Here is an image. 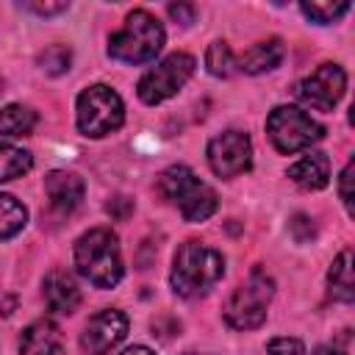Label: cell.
<instances>
[{"label": "cell", "mask_w": 355, "mask_h": 355, "mask_svg": "<svg viewBox=\"0 0 355 355\" xmlns=\"http://www.w3.org/2000/svg\"><path fill=\"white\" fill-rule=\"evenodd\" d=\"M166 11H169V17L178 19L180 25H191V22H194V6H189V3H172Z\"/></svg>", "instance_id": "83f0119b"}, {"label": "cell", "mask_w": 355, "mask_h": 355, "mask_svg": "<svg viewBox=\"0 0 355 355\" xmlns=\"http://www.w3.org/2000/svg\"><path fill=\"white\" fill-rule=\"evenodd\" d=\"M313 355H347V352H341V349H336V347H319Z\"/></svg>", "instance_id": "1f68e13d"}, {"label": "cell", "mask_w": 355, "mask_h": 355, "mask_svg": "<svg viewBox=\"0 0 355 355\" xmlns=\"http://www.w3.org/2000/svg\"><path fill=\"white\" fill-rule=\"evenodd\" d=\"M31 166H33V158L28 150L14 147V144H0V180L19 178L31 172Z\"/></svg>", "instance_id": "ffe728a7"}, {"label": "cell", "mask_w": 355, "mask_h": 355, "mask_svg": "<svg viewBox=\"0 0 355 355\" xmlns=\"http://www.w3.org/2000/svg\"><path fill=\"white\" fill-rule=\"evenodd\" d=\"M161 47H164V28L144 8L130 11L125 25L108 39V55L122 64H133V67L153 61Z\"/></svg>", "instance_id": "3957f363"}, {"label": "cell", "mask_w": 355, "mask_h": 355, "mask_svg": "<svg viewBox=\"0 0 355 355\" xmlns=\"http://www.w3.org/2000/svg\"><path fill=\"white\" fill-rule=\"evenodd\" d=\"M252 144L241 130H225L208 141V164L219 178H236L250 169Z\"/></svg>", "instance_id": "30bf717a"}, {"label": "cell", "mask_w": 355, "mask_h": 355, "mask_svg": "<svg viewBox=\"0 0 355 355\" xmlns=\"http://www.w3.org/2000/svg\"><path fill=\"white\" fill-rule=\"evenodd\" d=\"M275 294V280L263 269H252V275L227 297L225 322L236 330H252L266 319V308Z\"/></svg>", "instance_id": "5b68a950"}, {"label": "cell", "mask_w": 355, "mask_h": 355, "mask_svg": "<svg viewBox=\"0 0 355 355\" xmlns=\"http://www.w3.org/2000/svg\"><path fill=\"white\" fill-rule=\"evenodd\" d=\"M14 308H17V297L3 291V294H0V316H8Z\"/></svg>", "instance_id": "f546056e"}, {"label": "cell", "mask_w": 355, "mask_h": 355, "mask_svg": "<svg viewBox=\"0 0 355 355\" xmlns=\"http://www.w3.org/2000/svg\"><path fill=\"white\" fill-rule=\"evenodd\" d=\"M344 89L347 72L338 64H322L297 86V97L313 111H333L336 103L344 97Z\"/></svg>", "instance_id": "9c48e42d"}, {"label": "cell", "mask_w": 355, "mask_h": 355, "mask_svg": "<svg viewBox=\"0 0 355 355\" xmlns=\"http://www.w3.org/2000/svg\"><path fill=\"white\" fill-rule=\"evenodd\" d=\"M352 172H355V164L349 161L338 178V194H341V202L347 205V211H352V191H349V183H352Z\"/></svg>", "instance_id": "4316f807"}, {"label": "cell", "mask_w": 355, "mask_h": 355, "mask_svg": "<svg viewBox=\"0 0 355 355\" xmlns=\"http://www.w3.org/2000/svg\"><path fill=\"white\" fill-rule=\"evenodd\" d=\"M75 266L97 288H111L122 280L119 239L108 227H92L75 241Z\"/></svg>", "instance_id": "7a4b0ae2"}, {"label": "cell", "mask_w": 355, "mask_h": 355, "mask_svg": "<svg viewBox=\"0 0 355 355\" xmlns=\"http://www.w3.org/2000/svg\"><path fill=\"white\" fill-rule=\"evenodd\" d=\"M288 227H291V233H294V239H297L300 244H305V241H311V239L316 236L313 219H308L305 214H294L291 222H288Z\"/></svg>", "instance_id": "d4e9b609"}, {"label": "cell", "mask_w": 355, "mask_h": 355, "mask_svg": "<svg viewBox=\"0 0 355 355\" xmlns=\"http://www.w3.org/2000/svg\"><path fill=\"white\" fill-rule=\"evenodd\" d=\"M36 128V114L28 105H6L0 111V133L3 136H31V130Z\"/></svg>", "instance_id": "ac0fdd59"}, {"label": "cell", "mask_w": 355, "mask_h": 355, "mask_svg": "<svg viewBox=\"0 0 355 355\" xmlns=\"http://www.w3.org/2000/svg\"><path fill=\"white\" fill-rule=\"evenodd\" d=\"M125 119V105L111 86H89L78 94V130L83 136L100 139L116 130Z\"/></svg>", "instance_id": "8992f818"}, {"label": "cell", "mask_w": 355, "mask_h": 355, "mask_svg": "<svg viewBox=\"0 0 355 355\" xmlns=\"http://www.w3.org/2000/svg\"><path fill=\"white\" fill-rule=\"evenodd\" d=\"M122 355H155L153 349H147V347H128Z\"/></svg>", "instance_id": "4dcf8cb0"}, {"label": "cell", "mask_w": 355, "mask_h": 355, "mask_svg": "<svg viewBox=\"0 0 355 355\" xmlns=\"http://www.w3.org/2000/svg\"><path fill=\"white\" fill-rule=\"evenodd\" d=\"M305 17H311L313 22L319 25H327V22H336L341 14L349 11V3H302L300 6Z\"/></svg>", "instance_id": "603a6c76"}, {"label": "cell", "mask_w": 355, "mask_h": 355, "mask_svg": "<svg viewBox=\"0 0 355 355\" xmlns=\"http://www.w3.org/2000/svg\"><path fill=\"white\" fill-rule=\"evenodd\" d=\"M125 336H128V316L122 311L108 308L89 319V324L80 333V349L83 355H108Z\"/></svg>", "instance_id": "8fae6325"}, {"label": "cell", "mask_w": 355, "mask_h": 355, "mask_svg": "<svg viewBox=\"0 0 355 355\" xmlns=\"http://www.w3.org/2000/svg\"><path fill=\"white\" fill-rule=\"evenodd\" d=\"M28 8L47 17V14H61V11H67V3H28Z\"/></svg>", "instance_id": "f1b7e54d"}, {"label": "cell", "mask_w": 355, "mask_h": 355, "mask_svg": "<svg viewBox=\"0 0 355 355\" xmlns=\"http://www.w3.org/2000/svg\"><path fill=\"white\" fill-rule=\"evenodd\" d=\"M205 67L214 78H230L233 69H236V55L233 50L227 47V42H211L208 50H205Z\"/></svg>", "instance_id": "44dd1931"}, {"label": "cell", "mask_w": 355, "mask_h": 355, "mask_svg": "<svg viewBox=\"0 0 355 355\" xmlns=\"http://www.w3.org/2000/svg\"><path fill=\"white\" fill-rule=\"evenodd\" d=\"M266 355H305V349H302V341L300 338L280 336V338H272L266 344Z\"/></svg>", "instance_id": "cb8c5ba5"}, {"label": "cell", "mask_w": 355, "mask_h": 355, "mask_svg": "<svg viewBox=\"0 0 355 355\" xmlns=\"http://www.w3.org/2000/svg\"><path fill=\"white\" fill-rule=\"evenodd\" d=\"M288 178L300 189H305V191L324 189L327 186V178H330V161H327L324 153H308L297 164L288 166Z\"/></svg>", "instance_id": "9a60e30c"}, {"label": "cell", "mask_w": 355, "mask_h": 355, "mask_svg": "<svg viewBox=\"0 0 355 355\" xmlns=\"http://www.w3.org/2000/svg\"><path fill=\"white\" fill-rule=\"evenodd\" d=\"M194 64H197V61H194L189 53H172V55H166L164 61H158L153 69H147V72L141 75V80H139V86H136L141 103L158 105V103H164L166 97L178 94L180 86L191 78Z\"/></svg>", "instance_id": "ba28073f"}, {"label": "cell", "mask_w": 355, "mask_h": 355, "mask_svg": "<svg viewBox=\"0 0 355 355\" xmlns=\"http://www.w3.org/2000/svg\"><path fill=\"white\" fill-rule=\"evenodd\" d=\"M44 191L50 197L53 211L58 214H72L80 200H83V180L75 172H64V169H53L44 178Z\"/></svg>", "instance_id": "7c38bea8"}, {"label": "cell", "mask_w": 355, "mask_h": 355, "mask_svg": "<svg viewBox=\"0 0 355 355\" xmlns=\"http://www.w3.org/2000/svg\"><path fill=\"white\" fill-rule=\"evenodd\" d=\"M183 355H200V352H183Z\"/></svg>", "instance_id": "d6a6232c"}, {"label": "cell", "mask_w": 355, "mask_h": 355, "mask_svg": "<svg viewBox=\"0 0 355 355\" xmlns=\"http://www.w3.org/2000/svg\"><path fill=\"white\" fill-rule=\"evenodd\" d=\"M28 222V211L11 194H0V239H11Z\"/></svg>", "instance_id": "d6986e66"}, {"label": "cell", "mask_w": 355, "mask_h": 355, "mask_svg": "<svg viewBox=\"0 0 355 355\" xmlns=\"http://www.w3.org/2000/svg\"><path fill=\"white\" fill-rule=\"evenodd\" d=\"M158 191L175 202L183 214L186 222H202L216 211V191L202 183L189 166L178 164L161 172L158 178Z\"/></svg>", "instance_id": "277c9868"}, {"label": "cell", "mask_w": 355, "mask_h": 355, "mask_svg": "<svg viewBox=\"0 0 355 355\" xmlns=\"http://www.w3.org/2000/svg\"><path fill=\"white\" fill-rule=\"evenodd\" d=\"M105 211H108L114 219L125 222V219L133 214V200H130V197H125V194H116V197H111V200L105 202Z\"/></svg>", "instance_id": "484cf974"}, {"label": "cell", "mask_w": 355, "mask_h": 355, "mask_svg": "<svg viewBox=\"0 0 355 355\" xmlns=\"http://www.w3.org/2000/svg\"><path fill=\"white\" fill-rule=\"evenodd\" d=\"M327 283H330V294L338 302H352L355 300V272H352V250H344L330 272H327Z\"/></svg>", "instance_id": "e0dca14e"}, {"label": "cell", "mask_w": 355, "mask_h": 355, "mask_svg": "<svg viewBox=\"0 0 355 355\" xmlns=\"http://www.w3.org/2000/svg\"><path fill=\"white\" fill-rule=\"evenodd\" d=\"M36 61H39V67H42L47 75H61V72L69 69L72 53H69V47H64V44H50V47H44V50L39 53Z\"/></svg>", "instance_id": "7402d4cb"}, {"label": "cell", "mask_w": 355, "mask_h": 355, "mask_svg": "<svg viewBox=\"0 0 355 355\" xmlns=\"http://www.w3.org/2000/svg\"><path fill=\"white\" fill-rule=\"evenodd\" d=\"M0 92H3V78H0Z\"/></svg>", "instance_id": "836d02e7"}, {"label": "cell", "mask_w": 355, "mask_h": 355, "mask_svg": "<svg viewBox=\"0 0 355 355\" xmlns=\"http://www.w3.org/2000/svg\"><path fill=\"white\" fill-rule=\"evenodd\" d=\"M283 55H286L283 42H280V39H266V42L252 44V47L236 61V67H241L247 75H261V72L275 69V67L283 61Z\"/></svg>", "instance_id": "2e32d148"}, {"label": "cell", "mask_w": 355, "mask_h": 355, "mask_svg": "<svg viewBox=\"0 0 355 355\" xmlns=\"http://www.w3.org/2000/svg\"><path fill=\"white\" fill-rule=\"evenodd\" d=\"M22 355H58L61 352V330L50 319L31 322L19 336Z\"/></svg>", "instance_id": "5bb4252c"}, {"label": "cell", "mask_w": 355, "mask_h": 355, "mask_svg": "<svg viewBox=\"0 0 355 355\" xmlns=\"http://www.w3.org/2000/svg\"><path fill=\"white\" fill-rule=\"evenodd\" d=\"M44 302H47L50 311L64 313V316L78 311V305H80V288H78V283L72 280L69 272L53 269L44 277Z\"/></svg>", "instance_id": "4fadbf2b"}, {"label": "cell", "mask_w": 355, "mask_h": 355, "mask_svg": "<svg viewBox=\"0 0 355 355\" xmlns=\"http://www.w3.org/2000/svg\"><path fill=\"white\" fill-rule=\"evenodd\" d=\"M222 275H225V258L214 247L202 241H186L178 247L172 263V288L180 297L194 300L208 294L222 280Z\"/></svg>", "instance_id": "6da1fadb"}, {"label": "cell", "mask_w": 355, "mask_h": 355, "mask_svg": "<svg viewBox=\"0 0 355 355\" xmlns=\"http://www.w3.org/2000/svg\"><path fill=\"white\" fill-rule=\"evenodd\" d=\"M266 130H269L272 144L280 153L305 150L308 144H313L324 136V128L294 105H277L266 119Z\"/></svg>", "instance_id": "52a82bcc"}]
</instances>
